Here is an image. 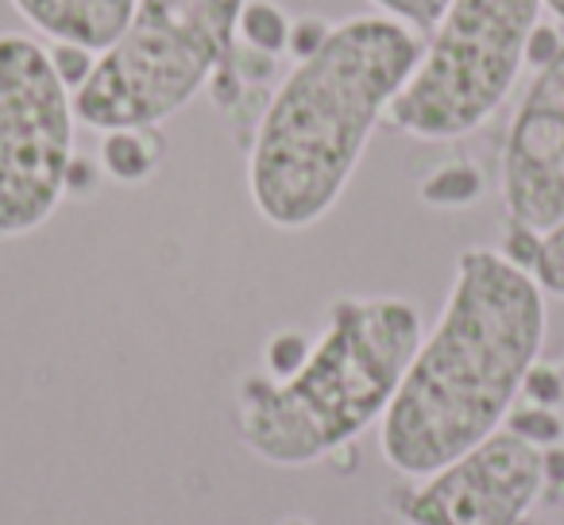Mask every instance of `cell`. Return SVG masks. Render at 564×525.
I'll return each mask as SVG.
<instances>
[{
	"label": "cell",
	"mask_w": 564,
	"mask_h": 525,
	"mask_svg": "<svg viewBox=\"0 0 564 525\" xmlns=\"http://www.w3.org/2000/svg\"><path fill=\"white\" fill-rule=\"evenodd\" d=\"M545 325L538 278L491 248L464 251L445 309L379 422L383 460L425 479L499 433L538 363Z\"/></svg>",
	"instance_id": "cell-1"
},
{
	"label": "cell",
	"mask_w": 564,
	"mask_h": 525,
	"mask_svg": "<svg viewBox=\"0 0 564 525\" xmlns=\"http://www.w3.org/2000/svg\"><path fill=\"white\" fill-rule=\"evenodd\" d=\"M425 35L391 17L333 24L325 47L274 86L248 151V194L271 228L329 217L376 124L417 70Z\"/></svg>",
	"instance_id": "cell-2"
},
{
	"label": "cell",
	"mask_w": 564,
	"mask_h": 525,
	"mask_svg": "<svg viewBox=\"0 0 564 525\" xmlns=\"http://www.w3.org/2000/svg\"><path fill=\"white\" fill-rule=\"evenodd\" d=\"M417 344L422 317L410 302L337 298L299 375L240 383V440L279 468L325 460L383 422Z\"/></svg>",
	"instance_id": "cell-3"
},
{
	"label": "cell",
	"mask_w": 564,
	"mask_h": 525,
	"mask_svg": "<svg viewBox=\"0 0 564 525\" xmlns=\"http://www.w3.org/2000/svg\"><path fill=\"white\" fill-rule=\"evenodd\" d=\"M240 9L243 0H135L120 40L74 94V117L97 132L171 120L228 58Z\"/></svg>",
	"instance_id": "cell-4"
},
{
	"label": "cell",
	"mask_w": 564,
	"mask_h": 525,
	"mask_svg": "<svg viewBox=\"0 0 564 525\" xmlns=\"http://www.w3.org/2000/svg\"><path fill=\"white\" fill-rule=\"evenodd\" d=\"M545 0H453L425 35L417 70L387 109L399 132L448 143L495 117L525 66Z\"/></svg>",
	"instance_id": "cell-5"
},
{
	"label": "cell",
	"mask_w": 564,
	"mask_h": 525,
	"mask_svg": "<svg viewBox=\"0 0 564 525\" xmlns=\"http://www.w3.org/2000/svg\"><path fill=\"white\" fill-rule=\"evenodd\" d=\"M74 97L47 47L0 32V240L51 220L74 163Z\"/></svg>",
	"instance_id": "cell-6"
},
{
	"label": "cell",
	"mask_w": 564,
	"mask_h": 525,
	"mask_svg": "<svg viewBox=\"0 0 564 525\" xmlns=\"http://www.w3.org/2000/svg\"><path fill=\"white\" fill-rule=\"evenodd\" d=\"M545 491V452L499 429L399 499L406 525H522Z\"/></svg>",
	"instance_id": "cell-7"
},
{
	"label": "cell",
	"mask_w": 564,
	"mask_h": 525,
	"mask_svg": "<svg viewBox=\"0 0 564 525\" xmlns=\"http://www.w3.org/2000/svg\"><path fill=\"white\" fill-rule=\"evenodd\" d=\"M502 201L510 220L549 232L564 220V47L533 74L507 143H502Z\"/></svg>",
	"instance_id": "cell-8"
},
{
	"label": "cell",
	"mask_w": 564,
	"mask_h": 525,
	"mask_svg": "<svg viewBox=\"0 0 564 525\" xmlns=\"http://www.w3.org/2000/svg\"><path fill=\"white\" fill-rule=\"evenodd\" d=\"M12 4L51 40L86 43L94 51L112 47L135 12V0H12Z\"/></svg>",
	"instance_id": "cell-9"
},
{
	"label": "cell",
	"mask_w": 564,
	"mask_h": 525,
	"mask_svg": "<svg viewBox=\"0 0 564 525\" xmlns=\"http://www.w3.org/2000/svg\"><path fill=\"white\" fill-rule=\"evenodd\" d=\"M166 140L159 128H112L101 132V166L105 178L117 186H143L163 166Z\"/></svg>",
	"instance_id": "cell-10"
},
{
	"label": "cell",
	"mask_w": 564,
	"mask_h": 525,
	"mask_svg": "<svg viewBox=\"0 0 564 525\" xmlns=\"http://www.w3.org/2000/svg\"><path fill=\"white\" fill-rule=\"evenodd\" d=\"M484 189H487L484 171L476 163L456 158V163H445L425 174L417 194H422V201L430 209H468V205H476L484 197Z\"/></svg>",
	"instance_id": "cell-11"
},
{
	"label": "cell",
	"mask_w": 564,
	"mask_h": 525,
	"mask_svg": "<svg viewBox=\"0 0 564 525\" xmlns=\"http://www.w3.org/2000/svg\"><path fill=\"white\" fill-rule=\"evenodd\" d=\"M236 40L263 51V55L282 58L286 40H291V17L274 0H243L240 20H236Z\"/></svg>",
	"instance_id": "cell-12"
},
{
	"label": "cell",
	"mask_w": 564,
	"mask_h": 525,
	"mask_svg": "<svg viewBox=\"0 0 564 525\" xmlns=\"http://www.w3.org/2000/svg\"><path fill=\"white\" fill-rule=\"evenodd\" d=\"M502 429H510L514 437H522L525 445H533V448L545 452V448H556L564 440V417H561V409L530 406V402H522V406H510Z\"/></svg>",
	"instance_id": "cell-13"
},
{
	"label": "cell",
	"mask_w": 564,
	"mask_h": 525,
	"mask_svg": "<svg viewBox=\"0 0 564 525\" xmlns=\"http://www.w3.org/2000/svg\"><path fill=\"white\" fill-rule=\"evenodd\" d=\"M310 352H314V340L302 329H279L263 348V363L271 379H291L306 368Z\"/></svg>",
	"instance_id": "cell-14"
},
{
	"label": "cell",
	"mask_w": 564,
	"mask_h": 525,
	"mask_svg": "<svg viewBox=\"0 0 564 525\" xmlns=\"http://www.w3.org/2000/svg\"><path fill=\"white\" fill-rule=\"evenodd\" d=\"M97 55H101V51L86 47V43H70V40H51L47 43V58H51V66H55L58 81L70 89V97L78 94L89 78H94Z\"/></svg>",
	"instance_id": "cell-15"
},
{
	"label": "cell",
	"mask_w": 564,
	"mask_h": 525,
	"mask_svg": "<svg viewBox=\"0 0 564 525\" xmlns=\"http://www.w3.org/2000/svg\"><path fill=\"white\" fill-rule=\"evenodd\" d=\"M371 4L379 9V17H391L399 24L414 28L417 35H430L453 0H371Z\"/></svg>",
	"instance_id": "cell-16"
},
{
	"label": "cell",
	"mask_w": 564,
	"mask_h": 525,
	"mask_svg": "<svg viewBox=\"0 0 564 525\" xmlns=\"http://www.w3.org/2000/svg\"><path fill=\"white\" fill-rule=\"evenodd\" d=\"M533 278H538V286L545 294L564 298V220L541 236V255L538 267H533Z\"/></svg>",
	"instance_id": "cell-17"
},
{
	"label": "cell",
	"mask_w": 564,
	"mask_h": 525,
	"mask_svg": "<svg viewBox=\"0 0 564 525\" xmlns=\"http://www.w3.org/2000/svg\"><path fill=\"white\" fill-rule=\"evenodd\" d=\"M541 236H545V232H538V228L510 220L507 236H502L499 255L507 259L510 267H518V271H525V275H533V267H538V255H541Z\"/></svg>",
	"instance_id": "cell-18"
},
{
	"label": "cell",
	"mask_w": 564,
	"mask_h": 525,
	"mask_svg": "<svg viewBox=\"0 0 564 525\" xmlns=\"http://www.w3.org/2000/svg\"><path fill=\"white\" fill-rule=\"evenodd\" d=\"M522 394H525V402H530V406L561 409L564 406V375H561V368H553V363H533V368L525 371Z\"/></svg>",
	"instance_id": "cell-19"
},
{
	"label": "cell",
	"mask_w": 564,
	"mask_h": 525,
	"mask_svg": "<svg viewBox=\"0 0 564 525\" xmlns=\"http://www.w3.org/2000/svg\"><path fill=\"white\" fill-rule=\"evenodd\" d=\"M329 32H333V24L325 17H294L291 20V40H286V58H294V63L314 58L317 51L325 47Z\"/></svg>",
	"instance_id": "cell-20"
},
{
	"label": "cell",
	"mask_w": 564,
	"mask_h": 525,
	"mask_svg": "<svg viewBox=\"0 0 564 525\" xmlns=\"http://www.w3.org/2000/svg\"><path fill=\"white\" fill-rule=\"evenodd\" d=\"M561 47H564V24H545V20H538L530 40H525V66H533V74L545 70V66L561 55Z\"/></svg>",
	"instance_id": "cell-21"
},
{
	"label": "cell",
	"mask_w": 564,
	"mask_h": 525,
	"mask_svg": "<svg viewBox=\"0 0 564 525\" xmlns=\"http://www.w3.org/2000/svg\"><path fill=\"white\" fill-rule=\"evenodd\" d=\"M545 486H564V448H545Z\"/></svg>",
	"instance_id": "cell-22"
},
{
	"label": "cell",
	"mask_w": 564,
	"mask_h": 525,
	"mask_svg": "<svg viewBox=\"0 0 564 525\" xmlns=\"http://www.w3.org/2000/svg\"><path fill=\"white\" fill-rule=\"evenodd\" d=\"M545 9L553 12V17H556V20H561V24H564V0H545Z\"/></svg>",
	"instance_id": "cell-23"
},
{
	"label": "cell",
	"mask_w": 564,
	"mask_h": 525,
	"mask_svg": "<svg viewBox=\"0 0 564 525\" xmlns=\"http://www.w3.org/2000/svg\"><path fill=\"white\" fill-rule=\"evenodd\" d=\"M282 525H310V522H302V517H291V522H282Z\"/></svg>",
	"instance_id": "cell-24"
},
{
	"label": "cell",
	"mask_w": 564,
	"mask_h": 525,
	"mask_svg": "<svg viewBox=\"0 0 564 525\" xmlns=\"http://www.w3.org/2000/svg\"><path fill=\"white\" fill-rule=\"evenodd\" d=\"M522 525H525V522H522ZM530 525H533V522H530Z\"/></svg>",
	"instance_id": "cell-25"
}]
</instances>
